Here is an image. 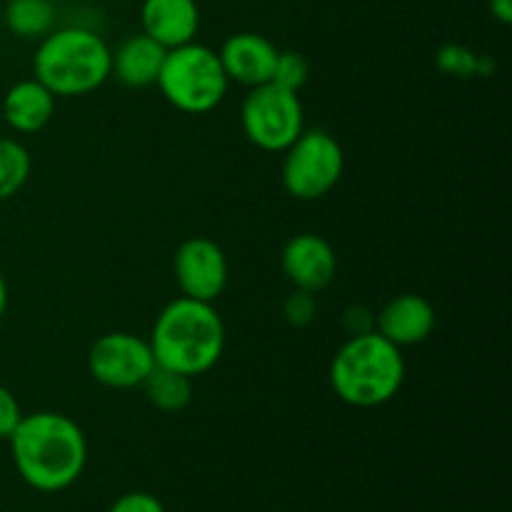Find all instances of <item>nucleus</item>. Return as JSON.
<instances>
[{
  "mask_svg": "<svg viewBox=\"0 0 512 512\" xmlns=\"http://www.w3.org/2000/svg\"><path fill=\"white\" fill-rule=\"evenodd\" d=\"M8 443L15 470L38 493L73 488L88 463V440L80 425L53 410L23 415Z\"/></svg>",
  "mask_w": 512,
  "mask_h": 512,
  "instance_id": "obj_1",
  "label": "nucleus"
},
{
  "mask_svg": "<svg viewBox=\"0 0 512 512\" xmlns=\"http://www.w3.org/2000/svg\"><path fill=\"white\" fill-rule=\"evenodd\" d=\"M148 343L155 365L198 378L223 358L225 323L213 303L180 295L160 310Z\"/></svg>",
  "mask_w": 512,
  "mask_h": 512,
  "instance_id": "obj_2",
  "label": "nucleus"
},
{
  "mask_svg": "<svg viewBox=\"0 0 512 512\" xmlns=\"http://www.w3.org/2000/svg\"><path fill=\"white\" fill-rule=\"evenodd\" d=\"M405 380L403 348L378 330L350 335L330 363V385L353 408H380L400 393Z\"/></svg>",
  "mask_w": 512,
  "mask_h": 512,
  "instance_id": "obj_3",
  "label": "nucleus"
},
{
  "mask_svg": "<svg viewBox=\"0 0 512 512\" xmlns=\"http://www.w3.org/2000/svg\"><path fill=\"white\" fill-rule=\"evenodd\" d=\"M113 50L90 28H58L40 38L33 55L35 80L55 98L90 95L110 78Z\"/></svg>",
  "mask_w": 512,
  "mask_h": 512,
  "instance_id": "obj_4",
  "label": "nucleus"
},
{
  "mask_svg": "<svg viewBox=\"0 0 512 512\" xmlns=\"http://www.w3.org/2000/svg\"><path fill=\"white\" fill-rule=\"evenodd\" d=\"M155 85L180 113L203 115L223 103L230 80L220 63L218 50L193 40L165 53Z\"/></svg>",
  "mask_w": 512,
  "mask_h": 512,
  "instance_id": "obj_5",
  "label": "nucleus"
},
{
  "mask_svg": "<svg viewBox=\"0 0 512 512\" xmlns=\"http://www.w3.org/2000/svg\"><path fill=\"white\" fill-rule=\"evenodd\" d=\"M345 153L338 140L325 130H303L283 150V188L295 200H320L340 183Z\"/></svg>",
  "mask_w": 512,
  "mask_h": 512,
  "instance_id": "obj_6",
  "label": "nucleus"
},
{
  "mask_svg": "<svg viewBox=\"0 0 512 512\" xmlns=\"http://www.w3.org/2000/svg\"><path fill=\"white\" fill-rule=\"evenodd\" d=\"M240 125L255 148L265 153H283L305 130V110L295 90L278 83L250 88L240 105Z\"/></svg>",
  "mask_w": 512,
  "mask_h": 512,
  "instance_id": "obj_7",
  "label": "nucleus"
},
{
  "mask_svg": "<svg viewBox=\"0 0 512 512\" xmlns=\"http://www.w3.org/2000/svg\"><path fill=\"white\" fill-rule=\"evenodd\" d=\"M88 370L95 383L113 390L140 388L155 370L150 343L135 333L113 330L90 345Z\"/></svg>",
  "mask_w": 512,
  "mask_h": 512,
  "instance_id": "obj_8",
  "label": "nucleus"
},
{
  "mask_svg": "<svg viewBox=\"0 0 512 512\" xmlns=\"http://www.w3.org/2000/svg\"><path fill=\"white\" fill-rule=\"evenodd\" d=\"M173 275L185 298L215 303L228 288V258L218 243L203 235H193L175 250Z\"/></svg>",
  "mask_w": 512,
  "mask_h": 512,
  "instance_id": "obj_9",
  "label": "nucleus"
},
{
  "mask_svg": "<svg viewBox=\"0 0 512 512\" xmlns=\"http://www.w3.org/2000/svg\"><path fill=\"white\" fill-rule=\"evenodd\" d=\"M280 265H283L285 278L295 285V290L315 295L333 283L338 258H335L333 245L323 235L300 233L285 243Z\"/></svg>",
  "mask_w": 512,
  "mask_h": 512,
  "instance_id": "obj_10",
  "label": "nucleus"
},
{
  "mask_svg": "<svg viewBox=\"0 0 512 512\" xmlns=\"http://www.w3.org/2000/svg\"><path fill=\"white\" fill-rule=\"evenodd\" d=\"M278 53L280 50L260 33L230 35L223 48L218 50L230 83H240L245 88H258V85L273 80Z\"/></svg>",
  "mask_w": 512,
  "mask_h": 512,
  "instance_id": "obj_11",
  "label": "nucleus"
},
{
  "mask_svg": "<svg viewBox=\"0 0 512 512\" xmlns=\"http://www.w3.org/2000/svg\"><path fill=\"white\" fill-rule=\"evenodd\" d=\"M375 330L398 348L425 343L435 330L433 303L423 295H395L375 313Z\"/></svg>",
  "mask_w": 512,
  "mask_h": 512,
  "instance_id": "obj_12",
  "label": "nucleus"
},
{
  "mask_svg": "<svg viewBox=\"0 0 512 512\" xmlns=\"http://www.w3.org/2000/svg\"><path fill=\"white\" fill-rule=\"evenodd\" d=\"M140 33L153 38L165 50L193 43L200 30V8L195 0H143Z\"/></svg>",
  "mask_w": 512,
  "mask_h": 512,
  "instance_id": "obj_13",
  "label": "nucleus"
},
{
  "mask_svg": "<svg viewBox=\"0 0 512 512\" xmlns=\"http://www.w3.org/2000/svg\"><path fill=\"white\" fill-rule=\"evenodd\" d=\"M168 50L145 33L128 35L118 48L113 50V65L110 75L125 88H148L158 83L160 68Z\"/></svg>",
  "mask_w": 512,
  "mask_h": 512,
  "instance_id": "obj_14",
  "label": "nucleus"
},
{
  "mask_svg": "<svg viewBox=\"0 0 512 512\" xmlns=\"http://www.w3.org/2000/svg\"><path fill=\"white\" fill-rule=\"evenodd\" d=\"M53 113L55 95L35 78L18 80L3 98V118L15 133H40L53 120Z\"/></svg>",
  "mask_w": 512,
  "mask_h": 512,
  "instance_id": "obj_15",
  "label": "nucleus"
},
{
  "mask_svg": "<svg viewBox=\"0 0 512 512\" xmlns=\"http://www.w3.org/2000/svg\"><path fill=\"white\" fill-rule=\"evenodd\" d=\"M5 25L23 40H40L55 28L53 0H8Z\"/></svg>",
  "mask_w": 512,
  "mask_h": 512,
  "instance_id": "obj_16",
  "label": "nucleus"
},
{
  "mask_svg": "<svg viewBox=\"0 0 512 512\" xmlns=\"http://www.w3.org/2000/svg\"><path fill=\"white\" fill-rule=\"evenodd\" d=\"M140 388L145 390L150 403L163 413H178V410L188 408V403L193 400V378L160 368V365H155V370Z\"/></svg>",
  "mask_w": 512,
  "mask_h": 512,
  "instance_id": "obj_17",
  "label": "nucleus"
},
{
  "mask_svg": "<svg viewBox=\"0 0 512 512\" xmlns=\"http://www.w3.org/2000/svg\"><path fill=\"white\" fill-rule=\"evenodd\" d=\"M33 170L28 148L15 138H0V203L25 188Z\"/></svg>",
  "mask_w": 512,
  "mask_h": 512,
  "instance_id": "obj_18",
  "label": "nucleus"
},
{
  "mask_svg": "<svg viewBox=\"0 0 512 512\" xmlns=\"http://www.w3.org/2000/svg\"><path fill=\"white\" fill-rule=\"evenodd\" d=\"M308 78H310L308 58L295 53V50H280L278 63H275V70H273V80H270V83H278L283 85V88L300 93V88L308 83Z\"/></svg>",
  "mask_w": 512,
  "mask_h": 512,
  "instance_id": "obj_19",
  "label": "nucleus"
},
{
  "mask_svg": "<svg viewBox=\"0 0 512 512\" xmlns=\"http://www.w3.org/2000/svg\"><path fill=\"white\" fill-rule=\"evenodd\" d=\"M315 310H318V305H315V295L305 293V290H295L283 305L285 320H288L290 325H295V328H303V325L313 323Z\"/></svg>",
  "mask_w": 512,
  "mask_h": 512,
  "instance_id": "obj_20",
  "label": "nucleus"
},
{
  "mask_svg": "<svg viewBox=\"0 0 512 512\" xmlns=\"http://www.w3.org/2000/svg\"><path fill=\"white\" fill-rule=\"evenodd\" d=\"M440 68L448 70V73L460 75V78H468L475 70V55L468 48H460V45H448V48L440 50L438 58Z\"/></svg>",
  "mask_w": 512,
  "mask_h": 512,
  "instance_id": "obj_21",
  "label": "nucleus"
},
{
  "mask_svg": "<svg viewBox=\"0 0 512 512\" xmlns=\"http://www.w3.org/2000/svg\"><path fill=\"white\" fill-rule=\"evenodd\" d=\"M108 512H165V505L153 493L133 490V493L120 495Z\"/></svg>",
  "mask_w": 512,
  "mask_h": 512,
  "instance_id": "obj_22",
  "label": "nucleus"
},
{
  "mask_svg": "<svg viewBox=\"0 0 512 512\" xmlns=\"http://www.w3.org/2000/svg\"><path fill=\"white\" fill-rule=\"evenodd\" d=\"M20 420H23V410H20L18 398L0 385V440H8Z\"/></svg>",
  "mask_w": 512,
  "mask_h": 512,
  "instance_id": "obj_23",
  "label": "nucleus"
},
{
  "mask_svg": "<svg viewBox=\"0 0 512 512\" xmlns=\"http://www.w3.org/2000/svg\"><path fill=\"white\" fill-rule=\"evenodd\" d=\"M343 328L348 330V335L370 333V330H375V313L365 305H353L343 313Z\"/></svg>",
  "mask_w": 512,
  "mask_h": 512,
  "instance_id": "obj_24",
  "label": "nucleus"
},
{
  "mask_svg": "<svg viewBox=\"0 0 512 512\" xmlns=\"http://www.w3.org/2000/svg\"><path fill=\"white\" fill-rule=\"evenodd\" d=\"M488 5L495 20H500L503 25L512 23V0H488Z\"/></svg>",
  "mask_w": 512,
  "mask_h": 512,
  "instance_id": "obj_25",
  "label": "nucleus"
},
{
  "mask_svg": "<svg viewBox=\"0 0 512 512\" xmlns=\"http://www.w3.org/2000/svg\"><path fill=\"white\" fill-rule=\"evenodd\" d=\"M5 310H8V283H5L3 273H0V318L5 315Z\"/></svg>",
  "mask_w": 512,
  "mask_h": 512,
  "instance_id": "obj_26",
  "label": "nucleus"
}]
</instances>
